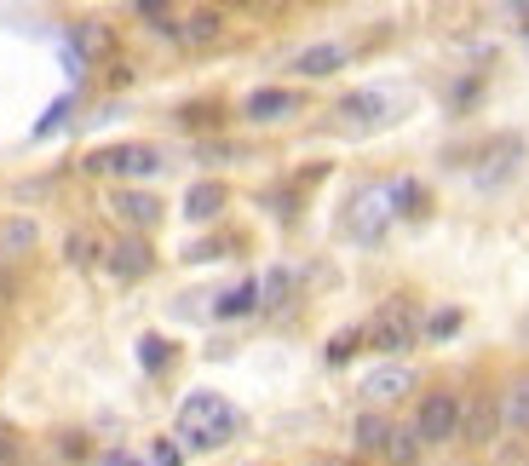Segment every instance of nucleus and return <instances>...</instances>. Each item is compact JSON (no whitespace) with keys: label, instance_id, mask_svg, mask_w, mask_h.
Returning <instances> with one entry per match:
<instances>
[{"label":"nucleus","instance_id":"1","mask_svg":"<svg viewBox=\"0 0 529 466\" xmlns=\"http://www.w3.org/2000/svg\"><path fill=\"white\" fill-rule=\"evenodd\" d=\"M236 432V409L219 392H190L179 409V449H219Z\"/></svg>","mask_w":529,"mask_h":466},{"label":"nucleus","instance_id":"2","mask_svg":"<svg viewBox=\"0 0 529 466\" xmlns=\"http://www.w3.org/2000/svg\"><path fill=\"white\" fill-rule=\"evenodd\" d=\"M460 432V397L455 392H432L414 415V438L420 443H449Z\"/></svg>","mask_w":529,"mask_h":466},{"label":"nucleus","instance_id":"3","mask_svg":"<svg viewBox=\"0 0 529 466\" xmlns=\"http://www.w3.org/2000/svg\"><path fill=\"white\" fill-rule=\"evenodd\" d=\"M368 346L374 351H403V346H414V311L403 300H391L374 323H368Z\"/></svg>","mask_w":529,"mask_h":466},{"label":"nucleus","instance_id":"4","mask_svg":"<svg viewBox=\"0 0 529 466\" xmlns=\"http://www.w3.org/2000/svg\"><path fill=\"white\" fill-rule=\"evenodd\" d=\"M391 185H368L357 202H351V236H380L391 219Z\"/></svg>","mask_w":529,"mask_h":466},{"label":"nucleus","instance_id":"5","mask_svg":"<svg viewBox=\"0 0 529 466\" xmlns=\"http://www.w3.org/2000/svg\"><path fill=\"white\" fill-rule=\"evenodd\" d=\"M403 392H414V369H403V363L374 369V374L363 380V397H368V403H397Z\"/></svg>","mask_w":529,"mask_h":466},{"label":"nucleus","instance_id":"6","mask_svg":"<svg viewBox=\"0 0 529 466\" xmlns=\"http://www.w3.org/2000/svg\"><path fill=\"white\" fill-rule=\"evenodd\" d=\"M92 167H110V173H156L161 156L150 144H121V150H104V156H92Z\"/></svg>","mask_w":529,"mask_h":466},{"label":"nucleus","instance_id":"7","mask_svg":"<svg viewBox=\"0 0 529 466\" xmlns=\"http://www.w3.org/2000/svg\"><path fill=\"white\" fill-rule=\"evenodd\" d=\"M340 64H345V47H340V41H317V47H305V52L294 58L299 75H334Z\"/></svg>","mask_w":529,"mask_h":466},{"label":"nucleus","instance_id":"8","mask_svg":"<svg viewBox=\"0 0 529 466\" xmlns=\"http://www.w3.org/2000/svg\"><path fill=\"white\" fill-rule=\"evenodd\" d=\"M501 432H512V438H518V432H529V374L501 397Z\"/></svg>","mask_w":529,"mask_h":466},{"label":"nucleus","instance_id":"9","mask_svg":"<svg viewBox=\"0 0 529 466\" xmlns=\"http://www.w3.org/2000/svg\"><path fill=\"white\" fill-rule=\"evenodd\" d=\"M495 426H501V403H495V397H478V403L466 409V438L489 443V438H495Z\"/></svg>","mask_w":529,"mask_h":466},{"label":"nucleus","instance_id":"10","mask_svg":"<svg viewBox=\"0 0 529 466\" xmlns=\"http://www.w3.org/2000/svg\"><path fill=\"white\" fill-rule=\"evenodd\" d=\"M248 116H253V121L294 116V93H282V87H265V93H253V98H248Z\"/></svg>","mask_w":529,"mask_h":466},{"label":"nucleus","instance_id":"11","mask_svg":"<svg viewBox=\"0 0 529 466\" xmlns=\"http://www.w3.org/2000/svg\"><path fill=\"white\" fill-rule=\"evenodd\" d=\"M115 213H121V219H127V225H150V219H156V196H144V190H121V196H115L110 202Z\"/></svg>","mask_w":529,"mask_h":466},{"label":"nucleus","instance_id":"12","mask_svg":"<svg viewBox=\"0 0 529 466\" xmlns=\"http://www.w3.org/2000/svg\"><path fill=\"white\" fill-rule=\"evenodd\" d=\"M391 466H414V455H420V438H414V426H391L386 449H380Z\"/></svg>","mask_w":529,"mask_h":466},{"label":"nucleus","instance_id":"13","mask_svg":"<svg viewBox=\"0 0 529 466\" xmlns=\"http://www.w3.org/2000/svg\"><path fill=\"white\" fill-rule=\"evenodd\" d=\"M253 305H259V282H236V288H225V294H219V317H242V311H253Z\"/></svg>","mask_w":529,"mask_h":466},{"label":"nucleus","instance_id":"14","mask_svg":"<svg viewBox=\"0 0 529 466\" xmlns=\"http://www.w3.org/2000/svg\"><path fill=\"white\" fill-rule=\"evenodd\" d=\"M219 202H225V190H219V185H196L190 196H184V213H190V219H213Z\"/></svg>","mask_w":529,"mask_h":466},{"label":"nucleus","instance_id":"15","mask_svg":"<svg viewBox=\"0 0 529 466\" xmlns=\"http://www.w3.org/2000/svg\"><path fill=\"white\" fill-rule=\"evenodd\" d=\"M391 438V420L386 415H363L357 420V449H386Z\"/></svg>","mask_w":529,"mask_h":466},{"label":"nucleus","instance_id":"16","mask_svg":"<svg viewBox=\"0 0 529 466\" xmlns=\"http://www.w3.org/2000/svg\"><path fill=\"white\" fill-rule=\"evenodd\" d=\"M110 265H115V277H138V271L150 265V254H144V242H121Z\"/></svg>","mask_w":529,"mask_h":466},{"label":"nucleus","instance_id":"17","mask_svg":"<svg viewBox=\"0 0 529 466\" xmlns=\"http://www.w3.org/2000/svg\"><path fill=\"white\" fill-rule=\"evenodd\" d=\"M179 35L184 41H213V35H219V12H190L179 24Z\"/></svg>","mask_w":529,"mask_h":466},{"label":"nucleus","instance_id":"18","mask_svg":"<svg viewBox=\"0 0 529 466\" xmlns=\"http://www.w3.org/2000/svg\"><path fill=\"white\" fill-rule=\"evenodd\" d=\"M29 242H35V225H23V219H12V225H0V248H6V254H23Z\"/></svg>","mask_w":529,"mask_h":466},{"label":"nucleus","instance_id":"19","mask_svg":"<svg viewBox=\"0 0 529 466\" xmlns=\"http://www.w3.org/2000/svg\"><path fill=\"white\" fill-rule=\"evenodd\" d=\"M340 110H345V116H380V110H386V98H380V93H357V98H345Z\"/></svg>","mask_w":529,"mask_h":466},{"label":"nucleus","instance_id":"20","mask_svg":"<svg viewBox=\"0 0 529 466\" xmlns=\"http://www.w3.org/2000/svg\"><path fill=\"white\" fill-rule=\"evenodd\" d=\"M184 461V449L173 438H156V449H150V466H179Z\"/></svg>","mask_w":529,"mask_h":466},{"label":"nucleus","instance_id":"21","mask_svg":"<svg viewBox=\"0 0 529 466\" xmlns=\"http://www.w3.org/2000/svg\"><path fill=\"white\" fill-rule=\"evenodd\" d=\"M259 294H265V305H282V294H288V271H271V277L259 282Z\"/></svg>","mask_w":529,"mask_h":466},{"label":"nucleus","instance_id":"22","mask_svg":"<svg viewBox=\"0 0 529 466\" xmlns=\"http://www.w3.org/2000/svg\"><path fill=\"white\" fill-rule=\"evenodd\" d=\"M455 323H460L455 311H437L432 323H426V334H455Z\"/></svg>","mask_w":529,"mask_h":466},{"label":"nucleus","instance_id":"23","mask_svg":"<svg viewBox=\"0 0 529 466\" xmlns=\"http://www.w3.org/2000/svg\"><path fill=\"white\" fill-rule=\"evenodd\" d=\"M104 466H150V461H127V455H110Z\"/></svg>","mask_w":529,"mask_h":466},{"label":"nucleus","instance_id":"24","mask_svg":"<svg viewBox=\"0 0 529 466\" xmlns=\"http://www.w3.org/2000/svg\"><path fill=\"white\" fill-rule=\"evenodd\" d=\"M322 466H351V461H322Z\"/></svg>","mask_w":529,"mask_h":466}]
</instances>
